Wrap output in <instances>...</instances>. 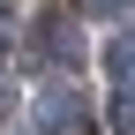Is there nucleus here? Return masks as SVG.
Segmentation results:
<instances>
[{
    "label": "nucleus",
    "instance_id": "7ed1b4c3",
    "mask_svg": "<svg viewBox=\"0 0 135 135\" xmlns=\"http://www.w3.org/2000/svg\"><path fill=\"white\" fill-rule=\"evenodd\" d=\"M105 83H113V98H135V38L105 45Z\"/></svg>",
    "mask_w": 135,
    "mask_h": 135
},
{
    "label": "nucleus",
    "instance_id": "20e7f679",
    "mask_svg": "<svg viewBox=\"0 0 135 135\" xmlns=\"http://www.w3.org/2000/svg\"><path fill=\"white\" fill-rule=\"evenodd\" d=\"M113 128H120V135H135V98H120V105H113Z\"/></svg>",
    "mask_w": 135,
    "mask_h": 135
},
{
    "label": "nucleus",
    "instance_id": "f257e3e1",
    "mask_svg": "<svg viewBox=\"0 0 135 135\" xmlns=\"http://www.w3.org/2000/svg\"><path fill=\"white\" fill-rule=\"evenodd\" d=\"M38 135H98V105L75 83H45L38 90Z\"/></svg>",
    "mask_w": 135,
    "mask_h": 135
},
{
    "label": "nucleus",
    "instance_id": "f03ea898",
    "mask_svg": "<svg viewBox=\"0 0 135 135\" xmlns=\"http://www.w3.org/2000/svg\"><path fill=\"white\" fill-rule=\"evenodd\" d=\"M30 45H38V60H75L83 53V38H75V15H38V30H30Z\"/></svg>",
    "mask_w": 135,
    "mask_h": 135
},
{
    "label": "nucleus",
    "instance_id": "39448f33",
    "mask_svg": "<svg viewBox=\"0 0 135 135\" xmlns=\"http://www.w3.org/2000/svg\"><path fill=\"white\" fill-rule=\"evenodd\" d=\"M83 8H90V15H120L128 0H83Z\"/></svg>",
    "mask_w": 135,
    "mask_h": 135
}]
</instances>
